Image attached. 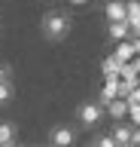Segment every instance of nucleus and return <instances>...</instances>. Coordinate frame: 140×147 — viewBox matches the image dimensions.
Returning a JSON list of instances; mask_svg holds the SVG:
<instances>
[{
    "mask_svg": "<svg viewBox=\"0 0 140 147\" xmlns=\"http://www.w3.org/2000/svg\"><path fill=\"white\" fill-rule=\"evenodd\" d=\"M137 80H140V77H137Z\"/></svg>",
    "mask_w": 140,
    "mask_h": 147,
    "instance_id": "21",
    "label": "nucleus"
},
{
    "mask_svg": "<svg viewBox=\"0 0 140 147\" xmlns=\"http://www.w3.org/2000/svg\"><path fill=\"white\" fill-rule=\"evenodd\" d=\"M12 95H15V89H12V80H3V83H0V104H9Z\"/></svg>",
    "mask_w": 140,
    "mask_h": 147,
    "instance_id": "13",
    "label": "nucleus"
},
{
    "mask_svg": "<svg viewBox=\"0 0 140 147\" xmlns=\"http://www.w3.org/2000/svg\"><path fill=\"white\" fill-rule=\"evenodd\" d=\"M140 18V0H125V22H137Z\"/></svg>",
    "mask_w": 140,
    "mask_h": 147,
    "instance_id": "12",
    "label": "nucleus"
},
{
    "mask_svg": "<svg viewBox=\"0 0 140 147\" xmlns=\"http://www.w3.org/2000/svg\"><path fill=\"white\" fill-rule=\"evenodd\" d=\"M76 144V129L73 126H55L49 132V147H73Z\"/></svg>",
    "mask_w": 140,
    "mask_h": 147,
    "instance_id": "3",
    "label": "nucleus"
},
{
    "mask_svg": "<svg viewBox=\"0 0 140 147\" xmlns=\"http://www.w3.org/2000/svg\"><path fill=\"white\" fill-rule=\"evenodd\" d=\"M116 58H119V61H131V58H134V46H131V37L128 40H119V46H116Z\"/></svg>",
    "mask_w": 140,
    "mask_h": 147,
    "instance_id": "10",
    "label": "nucleus"
},
{
    "mask_svg": "<svg viewBox=\"0 0 140 147\" xmlns=\"http://www.w3.org/2000/svg\"><path fill=\"white\" fill-rule=\"evenodd\" d=\"M107 34H110V40L119 43V40H128L131 37V28H128V22H110V31Z\"/></svg>",
    "mask_w": 140,
    "mask_h": 147,
    "instance_id": "8",
    "label": "nucleus"
},
{
    "mask_svg": "<svg viewBox=\"0 0 140 147\" xmlns=\"http://www.w3.org/2000/svg\"><path fill=\"white\" fill-rule=\"evenodd\" d=\"M131 46H134V55H140V37H131Z\"/></svg>",
    "mask_w": 140,
    "mask_h": 147,
    "instance_id": "19",
    "label": "nucleus"
},
{
    "mask_svg": "<svg viewBox=\"0 0 140 147\" xmlns=\"http://www.w3.org/2000/svg\"><path fill=\"white\" fill-rule=\"evenodd\" d=\"M128 147H140V129L131 132V144H128Z\"/></svg>",
    "mask_w": 140,
    "mask_h": 147,
    "instance_id": "17",
    "label": "nucleus"
},
{
    "mask_svg": "<svg viewBox=\"0 0 140 147\" xmlns=\"http://www.w3.org/2000/svg\"><path fill=\"white\" fill-rule=\"evenodd\" d=\"M104 16L107 22H125V0H110L104 6Z\"/></svg>",
    "mask_w": 140,
    "mask_h": 147,
    "instance_id": "6",
    "label": "nucleus"
},
{
    "mask_svg": "<svg viewBox=\"0 0 140 147\" xmlns=\"http://www.w3.org/2000/svg\"><path fill=\"white\" fill-rule=\"evenodd\" d=\"M131 132H134V126L119 123V126H113V141H116L119 147H128V144H131Z\"/></svg>",
    "mask_w": 140,
    "mask_h": 147,
    "instance_id": "7",
    "label": "nucleus"
},
{
    "mask_svg": "<svg viewBox=\"0 0 140 147\" xmlns=\"http://www.w3.org/2000/svg\"><path fill=\"white\" fill-rule=\"evenodd\" d=\"M94 147H119V144L113 141V135H101L98 141H94Z\"/></svg>",
    "mask_w": 140,
    "mask_h": 147,
    "instance_id": "14",
    "label": "nucleus"
},
{
    "mask_svg": "<svg viewBox=\"0 0 140 147\" xmlns=\"http://www.w3.org/2000/svg\"><path fill=\"white\" fill-rule=\"evenodd\" d=\"M119 67H122V61L116 58V55H107L101 61V71H104V77H119Z\"/></svg>",
    "mask_w": 140,
    "mask_h": 147,
    "instance_id": "9",
    "label": "nucleus"
},
{
    "mask_svg": "<svg viewBox=\"0 0 140 147\" xmlns=\"http://www.w3.org/2000/svg\"><path fill=\"white\" fill-rule=\"evenodd\" d=\"M9 141H15V123L0 119V147H6Z\"/></svg>",
    "mask_w": 140,
    "mask_h": 147,
    "instance_id": "11",
    "label": "nucleus"
},
{
    "mask_svg": "<svg viewBox=\"0 0 140 147\" xmlns=\"http://www.w3.org/2000/svg\"><path fill=\"white\" fill-rule=\"evenodd\" d=\"M70 28H73V18L67 16V12H61V9H49L46 16H43V22H40L43 37L52 40V43H61V40L70 34Z\"/></svg>",
    "mask_w": 140,
    "mask_h": 147,
    "instance_id": "1",
    "label": "nucleus"
},
{
    "mask_svg": "<svg viewBox=\"0 0 140 147\" xmlns=\"http://www.w3.org/2000/svg\"><path fill=\"white\" fill-rule=\"evenodd\" d=\"M128 28H131V37H140V18H137V22H131Z\"/></svg>",
    "mask_w": 140,
    "mask_h": 147,
    "instance_id": "18",
    "label": "nucleus"
},
{
    "mask_svg": "<svg viewBox=\"0 0 140 147\" xmlns=\"http://www.w3.org/2000/svg\"><path fill=\"white\" fill-rule=\"evenodd\" d=\"M128 117L134 119V126H140V104H128Z\"/></svg>",
    "mask_w": 140,
    "mask_h": 147,
    "instance_id": "15",
    "label": "nucleus"
},
{
    "mask_svg": "<svg viewBox=\"0 0 140 147\" xmlns=\"http://www.w3.org/2000/svg\"><path fill=\"white\" fill-rule=\"evenodd\" d=\"M104 113H110L113 119H125V117H128V101H125V98L107 101V104H104Z\"/></svg>",
    "mask_w": 140,
    "mask_h": 147,
    "instance_id": "4",
    "label": "nucleus"
},
{
    "mask_svg": "<svg viewBox=\"0 0 140 147\" xmlns=\"http://www.w3.org/2000/svg\"><path fill=\"white\" fill-rule=\"evenodd\" d=\"M119 98V77H104V89H101V104H107V101Z\"/></svg>",
    "mask_w": 140,
    "mask_h": 147,
    "instance_id": "5",
    "label": "nucleus"
},
{
    "mask_svg": "<svg viewBox=\"0 0 140 147\" xmlns=\"http://www.w3.org/2000/svg\"><path fill=\"white\" fill-rule=\"evenodd\" d=\"M3 80H12V67L0 61V83H3Z\"/></svg>",
    "mask_w": 140,
    "mask_h": 147,
    "instance_id": "16",
    "label": "nucleus"
},
{
    "mask_svg": "<svg viewBox=\"0 0 140 147\" xmlns=\"http://www.w3.org/2000/svg\"><path fill=\"white\" fill-rule=\"evenodd\" d=\"M92 147H94V144H92Z\"/></svg>",
    "mask_w": 140,
    "mask_h": 147,
    "instance_id": "22",
    "label": "nucleus"
},
{
    "mask_svg": "<svg viewBox=\"0 0 140 147\" xmlns=\"http://www.w3.org/2000/svg\"><path fill=\"white\" fill-rule=\"evenodd\" d=\"M6 147H21V144H19V141H9V144H6Z\"/></svg>",
    "mask_w": 140,
    "mask_h": 147,
    "instance_id": "20",
    "label": "nucleus"
},
{
    "mask_svg": "<svg viewBox=\"0 0 140 147\" xmlns=\"http://www.w3.org/2000/svg\"><path fill=\"white\" fill-rule=\"evenodd\" d=\"M76 119H79L82 129H94L104 119V104L101 101H82V104L76 107Z\"/></svg>",
    "mask_w": 140,
    "mask_h": 147,
    "instance_id": "2",
    "label": "nucleus"
}]
</instances>
